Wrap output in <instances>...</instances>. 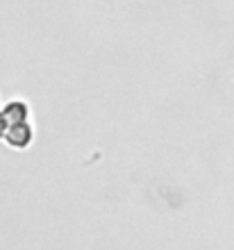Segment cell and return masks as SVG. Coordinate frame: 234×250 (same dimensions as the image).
Listing matches in <instances>:
<instances>
[{
  "label": "cell",
  "instance_id": "cell-1",
  "mask_svg": "<svg viewBox=\"0 0 234 250\" xmlns=\"http://www.w3.org/2000/svg\"><path fill=\"white\" fill-rule=\"evenodd\" d=\"M34 141V127L30 121L25 123H12L5 134V146L12 150H27Z\"/></svg>",
  "mask_w": 234,
  "mask_h": 250
},
{
  "label": "cell",
  "instance_id": "cell-3",
  "mask_svg": "<svg viewBox=\"0 0 234 250\" xmlns=\"http://www.w3.org/2000/svg\"><path fill=\"white\" fill-rule=\"evenodd\" d=\"M9 121H7V116L2 114V109H0V141H5V134H7V130H9Z\"/></svg>",
  "mask_w": 234,
  "mask_h": 250
},
{
  "label": "cell",
  "instance_id": "cell-2",
  "mask_svg": "<svg viewBox=\"0 0 234 250\" xmlns=\"http://www.w3.org/2000/svg\"><path fill=\"white\" fill-rule=\"evenodd\" d=\"M2 114L7 116L9 123H25V121H30V105L23 98H12L2 105Z\"/></svg>",
  "mask_w": 234,
  "mask_h": 250
}]
</instances>
